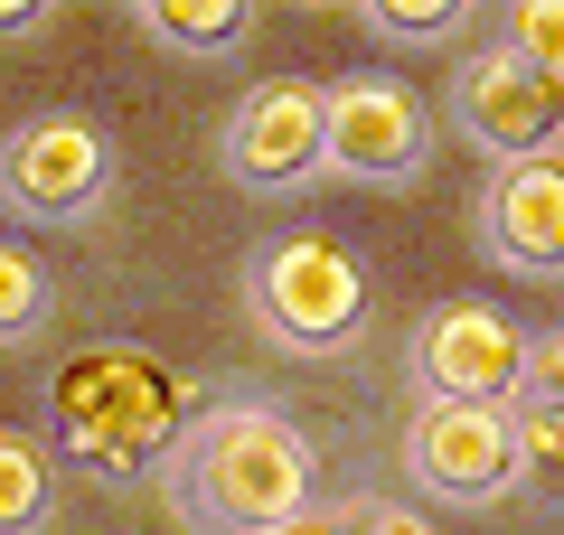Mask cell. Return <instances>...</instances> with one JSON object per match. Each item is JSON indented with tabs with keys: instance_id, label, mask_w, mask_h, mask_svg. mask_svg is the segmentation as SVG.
Returning <instances> with one entry per match:
<instances>
[{
	"instance_id": "obj_6",
	"label": "cell",
	"mask_w": 564,
	"mask_h": 535,
	"mask_svg": "<svg viewBox=\"0 0 564 535\" xmlns=\"http://www.w3.org/2000/svg\"><path fill=\"white\" fill-rule=\"evenodd\" d=\"M423 141H433V122H423L414 85L395 76H348L321 95V170L339 178H404L423 170Z\"/></svg>"
},
{
	"instance_id": "obj_12",
	"label": "cell",
	"mask_w": 564,
	"mask_h": 535,
	"mask_svg": "<svg viewBox=\"0 0 564 535\" xmlns=\"http://www.w3.org/2000/svg\"><path fill=\"white\" fill-rule=\"evenodd\" d=\"M47 516V451L0 433V535H29Z\"/></svg>"
},
{
	"instance_id": "obj_14",
	"label": "cell",
	"mask_w": 564,
	"mask_h": 535,
	"mask_svg": "<svg viewBox=\"0 0 564 535\" xmlns=\"http://www.w3.org/2000/svg\"><path fill=\"white\" fill-rule=\"evenodd\" d=\"M47 310V273L39 254H20V244H0V338H29Z\"/></svg>"
},
{
	"instance_id": "obj_3",
	"label": "cell",
	"mask_w": 564,
	"mask_h": 535,
	"mask_svg": "<svg viewBox=\"0 0 564 535\" xmlns=\"http://www.w3.org/2000/svg\"><path fill=\"white\" fill-rule=\"evenodd\" d=\"M358 310H367V273L339 236H282L263 244L254 263V319L302 357H329L358 338Z\"/></svg>"
},
{
	"instance_id": "obj_9",
	"label": "cell",
	"mask_w": 564,
	"mask_h": 535,
	"mask_svg": "<svg viewBox=\"0 0 564 535\" xmlns=\"http://www.w3.org/2000/svg\"><path fill=\"white\" fill-rule=\"evenodd\" d=\"M321 95L329 85H302V76L254 85L236 132H226V170L245 188H292V178H311L321 170Z\"/></svg>"
},
{
	"instance_id": "obj_5",
	"label": "cell",
	"mask_w": 564,
	"mask_h": 535,
	"mask_svg": "<svg viewBox=\"0 0 564 535\" xmlns=\"http://www.w3.org/2000/svg\"><path fill=\"white\" fill-rule=\"evenodd\" d=\"M414 376L433 404H508L527 395V338L489 301H443L414 338Z\"/></svg>"
},
{
	"instance_id": "obj_11",
	"label": "cell",
	"mask_w": 564,
	"mask_h": 535,
	"mask_svg": "<svg viewBox=\"0 0 564 535\" xmlns=\"http://www.w3.org/2000/svg\"><path fill=\"white\" fill-rule=\"evenodd\" d=\"M141 29H151V39H170V47H188V57H217V47H236L254 20H245L236 0H151V10H141Z\"/></svg>"
},
{
	"instance_id": "obj_16",
	"label": "cell",
	"mask_w": 564,
	"mask_h": 535,
	"mask_svg": "<svg viewBox=\"0 0 564 535\" xmlns=\"http://www.w3.org/2000/svg\"><path fill=\"white\" fill-rule=\"evenodd\" d=\"M367 29H395V39H443V29H462V10H452V0H386V10H367Z\"/></svg>"
},
{
	"instance_id": "obj_20",
	"label": "cell",
	"mask_w": 564,
	"mask_h": 535,
	"mask_svg": "<svg viewBox=\"0 0 564 535\" xmlns=\"http://www.w3.org/2000/svg\"><path fill=\"white\" fill-rule=\"evenodd\" d=\"M555 95H564V76H555Z\"/></svg>"
},
{
	"instance_id": "obj_19",
	"label": "cell",
	"mask_w": 564,
	"mask_h": 535,
	"mask_svg": "<svg viewBox=\"0 0 564 535\" xmlns=\"http://www.w3.org/2000/svg\"><path fill=\"white\" fill-rule=\"evenodd\" d=\"M39 20H47L39 0H10V10H0V39H29V29H39Z\"/></svg>"
},
{
	"instance_id": "obj_1",
	"label": "cell",
	"mask_w": 564,
	"mask_h": 535,
	"mask_svg": "<svg viewBox=\"0 0 564 535\" xmlns=\"http://www.w3.org/2000/svg\"><path fill=\"white\" fill-rule=\"evenodd\" d=\"M321 451L263 404H207L180 441V498L207 535H282L311 516Z\"/></svg>"
},
{
	"instance_id": "obj_15",
	"label": "cell",
	"mask_w": 564,
	"mask_h": 535,
	"mask_svg": "<svg viewBox=\"0 0 564 535\" xmlns=\"http://www.w3.org/2000/svg\"><path fill=\"white\" fill-rule=\"evenodd\" d=\"M508 29H518L508 47H518V57L536 66V76H564V0H527V10H518Z\"/></svg>"
},
{
	"instance_id": "obj_18",
	"label": "cell",
	"mask_w": 564,
	"mask_h": 535,
	"mask_svg": "<svg viewBox=\"0 0 564 535\" xmlns=\"http://www.w3.org/2000/svg\"><path fill=\"white\" fill-rule=\"evenodd\" d=\"M527 395H536V404H564V329H545L536 348H527Z\"/></svg>"
},
{
	"instance_id": "obj_7",
	"label": "cell",
	"mask_w": 564,
	"mask_h": 535,
	"mask_svg": "<svg viewBox=\"0 0 564 535\" xmlns=\"http://www.w3.org/2000/svg\"><path fill=\"white\" fill-rule=\"evenodd\" d=\"M104 170L113 160H104V132L85 113H39L0 151V198L20 207V217H39V226H66L104 198Z\"/></svg>"
},
{
	"instance_id": "obj_2",
	"label": "cell",
	"mask_w": 564,
	"mask_h": 535,
	"mask_svg": "<svg viewBox=\"0 0 564 535\" xmlns=\"http://www.w3.org/2000/svg\"><path fill=\"white\" fill-rule=\"evenodd\" d=\"M180 404H188V385L170 376L151 348H122V338L76 348L57 376H47V423H57V451L85 460V470H104V479L151 470V460L180 441Z\"/></svg>"
},
{
	"instance_id": "obj_8",
	"label": "cell",
	"mask_w": 564,
	"mask_h": 535,
	"mask_svg": "<svg viewBox=\"0 0 564 535\" xmlns=\"http://www.w3.org/2000/svg\"><path fill=\"white\" fill-rule=\"evenodd\" d=\"M452 103H462V132L480 141V151H499V160H536V151H555V141H564V95H555V76H536L518 47L470 57Z\"/></svg>"
},
{
	"instance_id": "obj_10",
	"label": "cell",
	"mask_w": 564,
	"mask_h": 535,
	"mask_svg": "<svg viewBox=\"0 0 564 535\" xmlns=\"http://www.w3.org/2000/svg\"><path fill=\"white\" fill-rule=\"evenodd\" d=\"M489 244H499L508 273H564V141L536 160H499Z\"/></svg>"
},
{
	"instance_id": "obj_17",
	"label": "cell",
	"mask_w": 564,
	"mask_h": 535,
	"mask_svg": "<svg viewBox=\"0 0 564 535\" xmlns=\"http://www.w3.org/2000/svg\"><path fill=\"white\" fill-rule=\"evenodd\" d=\"M339 535H433V516L395 507V498H358V507H339Z\"/></svg>"
},
{
	"instance_id": "obj_4",
	"label": "cell",
	"mask_w": 564,
	"mask_h": 535,
	"mask_svg": "<svg viewBox=\"0 0 564 535\" xmlns=\"http://www.w3.org/2000/svg\"><path fill=\"white\" fill-rule=\"evenodd\" d=\"M404 470L423 479L452 507H489V498L518 489V433H508V404H423L404 423Z\"/></svg>"
},
{
	"instance_id": "obj_13",
	"label": "cell",
	"mask_w": 564,
	"mask_h": 535,
	"mask_svg": "<svg viewBox=\"0 0 564 535\" xmlns=\"http://www.w3.org/2000/svg\"><path fill=\"white\" fill-rule=\"evenodd\" d=\"M508 433H518V470L536 489H564V404H508Z\"/></svg>"
}]
</instances>
